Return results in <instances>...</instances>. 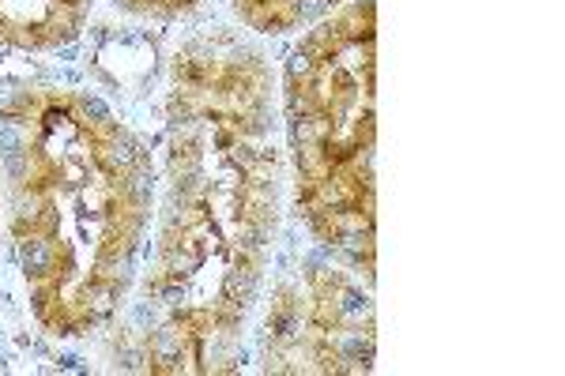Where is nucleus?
Masks as SVG:
<instances>
[{"label":"nucleus","instance_id":"3","mask_svg":"<svg viewBox=\"0 0 565 376\" xmlns=\"http://www.w3.org/2000/svg\"><path fill=\"white\" fill-rule=\"evenodd\" d=\"M377 8H335L287 64V125L295 147V204L309 234L373 279L377 253Z\"/></svg>","mask_w":565,"mask_h":376},{"label":"nucleus","instance_id":"2","mask_svg":"<svg viewBox=\"0 0 565 376\" xmlns=\"http://www.w3.org/2000/svg\"><path fill=\"white\" fill-rule=\"evenodd\" d=\"M0 178L39 324L98 332L129 293L151 223L143 143L84 90L23 87L0 103Z\"/></svg>","mask_w":565,"mask_h":376},{"label":"nucleus","instance_id":"7","mask_svg":"<svg viewBox=\"0 0 565 376\" xmlns=\"http://www.w3.org/2000/svg\"><path fill=\"white\" fill-rule=\"evenodd\" d=\"M114 4L129 8V12H136V15H159V20H170V15L193 12L200 0H114Z\"/></svg>","mask_w":565,"mask_h":376},{"label":"nucleus","instance_id":"4","mask_svg":"<svg viewBox=\"0 0 565 376\" xmlns=\"http://www.w3.org/2000/svg\"><path fill=\"white\" fill-rule=\"evenodd\" d=\"M373 357V305L348 271L309 268L287 282L268 313V369L359 373Z\"/></svg>","mask_w":565,"mask_h":376},{"label":"nucleus","instance_id":"5","mask_svg":"<svg viewBox=\"0 0 565 376\" xmlns=\"http://www.w3.org/2000/svg\"><path fill=\"white\" fill-rule=\"evenodd\" d=\"M90 0H0V45L61 50L84 31Z\"/></svg>","mask_w":565,"mask_h":376},{"label":"nucleus","instance_id":"1","mask_svg":"<svg viewBox=\"0 0 565 376\" xmlns=\"http://www.w3.org/2000/svg\"><path fill=\"white\" fill-rule=\"evenodd\" d=\"M271 76L238 42H196L170 90L167 204L148 275L151 369H226L276 237Z\"/></svg>","mask_w":565,"mask_h":376},{"label":"nucleus","instance_id":"6","mask_svg":"<svg viewBox=\"0 0 565 376\" xmlns=\"http://www.w3.org/2000/svg\"><path fill=\"white\" fill-rule=\"evenodd\" d=\"M242 23L253 26L260 34H287L298 26L321 23L324 15H332L335 8H343V0H234Z\"/></svg>","mask_w":565,"mask_h":376}]
</instances>
